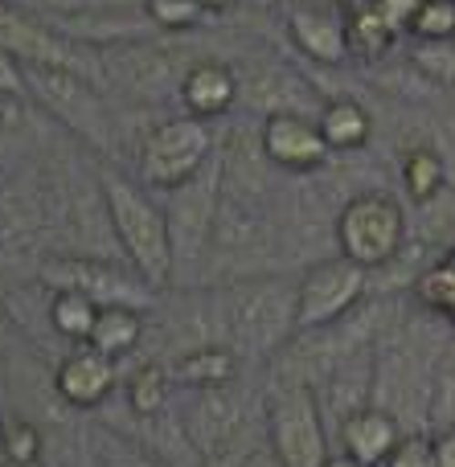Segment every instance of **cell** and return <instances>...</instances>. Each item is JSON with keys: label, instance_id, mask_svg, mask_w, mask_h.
<instances>
[{"label": "cell", "instance_id": "27", "mask_svg": "<svg viewBox=\"0 0 455 467\" xmlns=\"http://www.w3.org/2000/svg\"><path fill=\"white\" fill-rule=\"evenodd\" d=\"M5 451L13 467L41 463V431L29 419H5Z\"/></svg>", "mask_w": 455, "mask_h": 467}, {"label": "cell", "instance_id": "14", "mask_svg": "<svg viewBox=\"0 0 455 467\" xmlns=\"http://www.w3.org/2000/svg\"><path fill=\"white\" fill-rule=\"evenodd\" d=\"M238 394H230V386L197 389L193 406L185 410V435L193 443V451L202 460H213L230 447V439L243 431V410H238Z\"/></svg>", "mask_w": 455, "mask_h": 467}, {"label": "cell", "instance_id": "12", "mask_svg": "<svg viewBox=\"0 0 455 467\" xmlns=\"http://www.w3.org/2000/svg\"><path fill=\"white\" fill-rule=\"evenodd\" d=\"M0 49H8L21 66H66V70L87 74V62L74 54L70 41L8 5H0Z\"/></svg>", "mask_w": 455, "mask_h": 467}, {"label": "cell", "instance_id": "29", "mask_svg": "<svg viewBox=\"0 0 455 467\" xmlns=\"http://www.w3.org/2000/svg\"><path fill=\"white\" fill-rule=\"evenodd\" d=\"M98 463L103 467H160L152 455H144L136 443H128L123 435H98Z\"/></svg>", "mask_w": 455, "mask_h": 467}, {"label": "cell", "instance_id": "28", "mask_svg": "<svg viewBox=\"0 0 455 467\" xmlns=\"http://www.w3.org/2000/svg\"><path fill=\"white\" fill-rule=\"evenodd\" d=\"M415 66L435 82H455V37L451 41H419Z\"/></svg>", "mask_w": 455, "mask_h": 467}, {"label": "cell", "instance_id": "24", "mask_svg": "<svg viewBox=\"0 0 455 467\" xmlns=\"http://www.w3.org/2000/svg\"><path fill=\"white\" fill-rule=\"evenodd\" d=\"M394 29H398V25H394L377 5L374 8L369 5L353 8L349 13V46H353V54H386L390 41H394Z\"/></svg>", "mask_w": 455, "mask_h": 467}, {"label": "cell", "instance_id": "22", "mask_svg": "<svg viewBox=\"0 0 455 467\" xmlns=\"http://www.w3.org/2000/svg\"><path fill=\"white\" fill-rule=\"evenodd\" d=\"M402 185H407L415 205H427V202H435V197H443V189H448L443 156L435 152V148H410L407 161H402Z\"/></svg>", "mask_w": 455, "mask_h": 467}, {"label": "cell", "instance_id": "8", "mask_svg": "<svg viewBox=\"0 0 455 467\" xmlns=\"http://www.w3.org/2000/svg\"><path fill=\"white\" fill-rule=\"evenodd\" d=\"M172 202H169V234H172V258H177V271L181 263L197 266L210 250V238L218 230V193H222V164L210 161L197 177H189L185 185L169 189Z\"/></svg>", "mask_w": 455, "mask_h": 467}, {"label": "cell", "instance_id": "9", "mask_svg": "<svg viewBox=\"0 0 455 467\" xmlns=\"http://www.w3.org/2000/svg\"><path fill=\"white\" fill-rule=\"evenodd\" d=\"M41 283L49 291L57 287H74L87 291L95 304H136L148 307L156 299V287L144 279L140 271H123L115 263H103V258H82V254H54L41 263Z\"/></svg>", "mask_w": 455, "mask_h": 467}, {"label": "cell", "instance_id": "18", "mask_svg": "<svg viewBox=\"0 0 455 467\" xmlns=\"http://www.w3.org/2000/svg\"><path fill=\"white\" fill-rule=\"evenodd\" d=\"M316 128L325 136L328 152H357L374 136V119L357 99H328L316 115Z\"/></svg>", "mask_w": 455, "mask_h": 467}, {"label": "cell", "instance_id": "30", "mask_svg": "<svg viewBox=\"0 0 455 467\" xmlns=\"http://www.w3.org/2000/svg\"><path fill=\"white\" fill-rule=\"evenodd\" d=\"M382 467H435V435H423V431L402 435V443L394 447Z\"/></svg>", "mask_w": 455, "mask_h": 467}, {"label": "cell", "instance_id": "4", "mask_svg": "<svg viewBox=\"0 0 455 467\" xmlns=\"http://www.w3.org/2000/svg\"><path fill=\"white\" fill-rule=\"evenodd\" d=\"M267 439L284 467H320L328 460L325 406L312 381L287 378L267 398Z\"/></svg>", "mask_w": 455, "mask_h": 467}, {"label": "cell", "instance_id": "37", "mask_svg": "<svg viewBox=\"0 0 455 467\" xmlns=\"http://www.w3.org/2000/svg\"><path fill=\"white\" fill-rule=\"evenodd\" d=\"M25 467H41V463H25Z\"/></svg>", "mask_w": 455, "mask_h": 467}, {"label": "cell", "instance_id": "21", "mask_svg": "<svg viewBox=\"0 0 455 467\" xmlns=\"http://www.w3.org/2000/svg\"><path fill=\"white\" fill-rule=\"evenodd\" d=\"M128 410L140 414V419H156V414L169 406V394H172V373L164 369L160 361H144L140 369H131L128 386Z\"/></svg>", "mask_w": 455, "mask_h": 467}, {"label": "cell", "instance_id": "32", "mask_svg": "<svg viewBox=\"0 0 455 467\" xmlns=\"http://www.w3.org/2000/svg\"><path fill=\"white\" fill-rule=\"evenodd\" d=\"M435 467H455V427L435 431Z\"/></svg>", "mask_w": 455, "mask_h": 467}, {"label": "cell", "instance_id": "1", "mask_svg": "<svg viewBox=\"0 0 455 467\" xmlns=\"http://www.w3.org/2000/svg\"><path fill=\"white\" fill-rule=\"evenodd\" d=\"M98 197L103 213L115 230V242L128 254L131 271H140L156 291L177 279V258H172V234L169 213L123 172L98 169Z\"/></svg>", "mask_w": 455, "mask_h": 467}, {"label": "cell", "instance_id": "38", "mask_svg": "<svg viewBox=\"0 0 455 467\" xmlns=\"http://www.w3.org/2000/svg\"><path fill=\"white\" fill-rule=\"evenodd\" d=\"M263 5H271V0H263Z\"/></svg>", "mask_w": 455, "mask_h": 467}, {"label": "cell", "instance_id": "33", "mask_svg": "<svg viewBox=\"0 0 455 467\" xmlns=\"http://www.w3.org/2000/svg\"><path fill=\"white\" fill-rule=\"evenodd\" d=\"M320 467H366V463H357L349 451H333V455H328V460L320 463Z\"/></svg>", "mask_w": 455, "mask_h": 467}, {"label": "cell", "instance_id": "19", "mask_svg": "<svg viewBox=\"0 0 455 467\" xmlns=\"http://www.w3.org/2000/svg\"><path fill=\"white\" fill-rule=\"evenodd\" d=\"M144 307H136V304H103L98 307V320H95V328H90V340L87 345H95L98 353H107V357H128L131 348L144 340Z\"/></svg>", "mask_w": 455, "mask_h": 467}, {"label": "cell", "instance_id": "5", "mask_svg": "<svg viewBox=\"0 0 455 467\" xmlns=\"http://www.w3.org/2000/svg\"><path fill=\"white\" fill-rule=\"evenodd\" d=\"M402 242H407V213L386 193H357L336 213V246L366 271L394 263L402 254Z\"/></svg>", "mask_w": 455, "mask_h": 467}, {"label": "cell", "instance_id": "23", "mask_svg": "<svg viewBox=\"0 0 455 467\" xmlns=\"http://www.w3.org/2000/svg\"><path fill=\"white\" fill-rule=\"evenodd\" d=\"M415 296L427 312H439L455 324V242L415 279Z\"/></svg>", "mask_w": 455, "mask_h": 467}, {"label": "cell", "instance_id": "15", "mask_svg": "<svg viewBox=\"0 0 455 467\" xmlns=\"http://www.w3.org/2000/svg\"><path fill=\"white\" fill-rule=\"evenodd\" d=\"M402 435H407V431H402V419L377 402L353 410L349 419H341V431H336L341 451H349L353 460L366 463V467H382L390 460L394 447L402 443Z\"/></svg>", "mask_w": 455, "mask_h": 467}, {"label": "cell", "instance_id": "35", "mask_svg": "<svg viewBox=\"0 0 455 467\" xmlns=\"http://www.w3.org/2000/svg\"><path fill=\"white\" fill-rule=\"evenodd\" d=\"M197 5H205V8H210V13H222V8H230V5H234V0H197Z\"/></svg>", "mask_w": 455, "mask_h": 467}, {"label": "cell", "instance_id": "6", "mask_svg": "<svg viewBox=\"0 0 455 467\" xmlns=\"http://www.w3.org/2000/svg\"><path fill=\"white\" fill-rule=\"evenodd\" d=\"M213 161V128L197 115H177L148 131L140 148V177L152 189H177Z\"/></svg>", "mask_w": 455, "mask_h": 467}, {"label": "cell", "instance_id": "31", "mask_svg": "<svg viewBox=\"0 0 455 467\" xmlns=\"http://www.w3.org/2000/svg\"><path fill=\"white\" fill-rule=\"evenodd\" d=\"M0 95H25V74L8 49H0Z\"/></svg>", "mask_w": 455, "mask_h": 467}, {"label": "cell", "instance_id": "13", "mask_svg": "<svg viewBox=\"0 0 455 467\" xmlns=\"http://www.w3.org/2000/svg\"><path fill=\"white\" fill-rule=\"evenodd\" d=\"M119 369H115V357L98 353L95 345H78L62 357V365L54 369V389L66 406L74 410H95L111 398Z\"/></svg>", "mask_w": 455, "mask_h": 467}, {"label": "cell", "instance_id": "7", "mask_svg": "<svg viewBox=\"0 0 455 467\" xmlns=\"http://www.w3.org/2000/svg\"><path fill=\"white\" fill-rule=\"evenodd\" d=\"M366 287H369V271L345 254L308 266L304 279L295 283V328L316 332L341 324L361 304Z\"/></svg>", "mask_w": 455, "mask_h": 467}, {"label": "cell", "instance_id": "10", "mask_svg": "<svg viewBox=\"0 0 455 467\" xmlns=\"http://www.w3.org/2000/svg\"><path fill=\"white\" fill-rule=\"evenodd\" d=\"M259 148L275 169L284 172H316L328 156V144L320 136L316 119L300 111H271L263 119Z\"/></svg>", "mask_w": 455, "mask_h": 467}, {"label": "cell", "instance_id": "20", "mask_svg": "<svg viewBox=\"0 0 455 467\" xmlns=\"http://www.w3.org/2000/svg\"><path fill=\"white\" fill-rule=\"evenodd\" d=\"M98 307L95 299L87 296V291H74V287H57L54 296H49V328L57 332V337L66 340H78V345H87L90 340V328H95L98 320Z\"/></svg>", "mask_w": 455, "mask_h": 467}, {"label": "cell", "instance_id": "16", "mask_svg": "<svg viewBox=\"0 0 455 467\" xmlns=\"http://www.w3.org/2000/svg\"><path fill=\"white\" fill-rule=\"evenodd\" d=\"M238 90H243V82H238L234 66L218 62V57H202V62H193L181 74L177 99L185 107V115L218 119V115H226L238 103Z\"/></svg>", "mask_w": 455, "mask_h": 467}, {"label": "cell", "instance_id": "25", "mask_svg": "<svg viewBox=\"0 0 455 467\" xmlns=\"http://www.w3.org/2000/svg\"><path fill=\"white\" fill-rule=\"evenodd\" d=\"M415 41H451L455 37V0H419L407 25Z\"/></svg>", "mask_w": 455, "mask_h": 467}, {"label": "cell", "instance_id": "36", "mask_svg": "<svg viewBox=\"0 0 455 467\" xmlns=\"http://www.w3.org/2000/svg\"><path fill=\"white\" fill-rule=\"evenodd\" d=\"M0 467H13V460H8V451H5V419H0Z\"/></svg>", "mask_w": 455, "mask_h": 467}, {"label": "cell", "instance_id": "2", "mask_svg": "<svg viewBox=\"0 0 455 467\" xmlns=\"http://www.w3.org/2000/svg\"><path fill=\"white\" fill-rule=\"evenodd\" d=\"M25 95H33L70 136H78L98 156L115 152V115L98 87L82 70L66 66H21Z\"/></svg>", "mask_w": 455, "mask_h": 467}, {"label": "cell", "instance_id": "3", "mask_svg": "<svg viewBox=\"0 0 455 467\" xmlns=\"http://www.w3.org/2000/svg\"><path fill=\"white\" fill-rule=\"evenodd\" d=\"M226 328L238 353L271 357L287 348L295 328V287L284 279H243L226 296Z\"/></svg>", "mask_w": 455, "mask_h": 467}, {"label": "cell", "instance_id": "11", "mask_svg": "<svg viewBox=\"0 0 455 467\" xmlns=\"http://www.w3.org/2000/svg\"><path fill=\"white\" fill-rule=\"evenodd\" d=\"M287 37L300 54L320 66H341L353 54L349 46V8L341 5H295L287 16Z\"/></svg>", "mask_w": 455, "mask_h": 467}, {"label": "cell", "instance_id": "26", "mask_svg": "<svg viewBox=\"0 0 455 467\" xmlns=\"http://www.w3.org/2000/svg\"><path fill=\"white\" fill-rule=\"evenodd\" d=\"M144 13L156 29H169V33H181V29H193L210 16V8L197 5V0H144Z\"/></svg>", "mask_w": 455, "mask_h": 467}, {"label": "cell", "instance_id": "34", "mask_svg": "<svg viewBox=\"0 0 455 467\" xmlns=\"http://www.w3.org/2000/svg\"><path fill=\"white\" fill-rule=\"evenodd\" d=\"M243 467H284V463H279V455L271 451V455H251Z\"/></svg>", "mask_w": 455, "mask_h": 467}, {"label": "cell", "instance_id": "17", "mask_svg": "<svg viewBox=\"0 0 455 467\" xmlns=\"http://www.w3.org/2000/svg\"><path fill=\"white\" fill-rule=\"evenodd\" d=\"M172 381L189 389H213V386H230L238 378V348L234 345H197L172 361Z\"/></svg>", "mask_w": 455, "mask_h": 467}]
</instances>
